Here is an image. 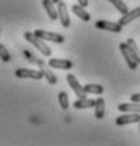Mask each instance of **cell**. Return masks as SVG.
Here are the masks:
<instances>
[{
    "label": "cell",
    "instance_id": "6da1fadb",
    "mask_svg": "<svg viewBox=\"0 0 140 146\" xmlns=\"http://www.w3.org/2000/svg\"><path fill=\"white\" fill-rule=\"evenodd\" d=\"M24 38L30 42V44H32L35 48L41 52V54L44 55V56H51L52 54V51H51V48L44 42V39H41V38H38V36L35 35L34 33H30V31H27L25 34H24Z\"/></svg>",
    "mask_w": 140,
    "mask_h": 146
},
{
    "label": "cell",
    "instance_id": "7a4b0ae2",
    "mask_svg": "<svg viewBox=\"0 0 140 146\" xmlns=\"http://www.w3.org/2000/svg\"><path fill=\"white\" fill-rule=\"evenodd\" d=\"M34 34L44 41H51L55 44H63L65 42V36L62 34H57V33H49V31H45V30H35Z\"/></svg>",
    "mask_w": 140,
    "mask_h": 146
},
{
    "label": "cell",
    "instance_id": "3957f363",
    "mask_svg": "<svg viewBox=\"0 0 140 146\" xmlns=\"http://www.w3.org/2000/svg\"><path fill=\"white\" fill-rule=\"evenodd\" d=\"M66 80H67V83H69L70 89L74 91V94L79 97V98H84L86 97V91H84V87L79 83V80H77V77L74 76V74H71V73H69L67 76H66Z\"/></svg>",
    "mask_w": 140,
    "mask_h": 146
},
{
    "label": "cell",
    "instance_id": "277c9868",
    "mask_svg": "<svg viewBox=\"0 0 140 146\" xmlns=\"http://www.w3.org/2000/svg\"><path fill=\"white\" fill-rule=\"evenodd\" d=\"M140 122V114L139 112H126L123 115H119L116 119H115V124L123 127V125H129V124H136Z\"/></svg>",
    "mask_w": 140,
    "mask_h": 146
},
{
    "label": "cell",
    "instance_id": "5b68a950",
    "mask_svg": "<svg viewBox=\"0 0 140 146\" xmlns=\"http://www.w3.org/2000/svg\"><path fill=\"white\" fill-rule=\"evenodd\" d=\"M119 49H121V52H122L123 59H125V62L127 63L129 69H132V70H136V69H137V62L135 60L133 55L130 54L127 44H126V42H122V44H119Z\"/></svg>",
    "mask_w": 140,
    "mask_h": 146
},
{
    "label": "cell",
    "instance_id": "8992f818",
    "mask_svg": "<svg viewBox=\"0 0 140 146\" xmlns=\"http://www.w3.org/2000/svg\"><path fill=\"white\" fill-rule=\"evenodd\" d=\"M16 77L20 79H34V80H41L44 77V74L41 70H34V69H17L16 70Z\"/></svg>",
    "mask_w": 140,
    "mask_h": 146
},
{
    "label": "cell",
    "instance_id": "52a82bcc",
    "mask_svg": "<svg viewBox=\"0 0 140 146\" xmlns=\"http://www.w3.org/2000/svg\"><path fill=\"white\" fill-rule=\"evenodd\" d=\"M95 27L98 30L111 31V33H121L122 31V25L119 23H112V21H106V20H98L95 23Z\"/></svg>",
    "mask_w": 140,
    "mask_h": 146
},
{
    "label": "cell",
    "instance_id": "ba28073f",
    "mask_svg": "<svg viewBox=\"0 0 140 146\" xmlns=\"http://www.w3.org/2000/svg\"><path fill=\"white\" fill-rule=\"evenodd\" d=\"M57 18L60 20L62 27H65V28L70 27V17H69V11H67V6L63 1L57 3Z\"/></svg>",
    "mask_w": 140,
    "mask_h": 146
},
{
    "label": "cell",
    "instance_id": "9c48e42d",
    "mask_svg": "<svg viewBox=\"0 0 140 146\" xmlns=\"http://www.w3.org/2000/svg\"><path fill=\"white\" fill-rule=\"evenodd\" d=\"M48 65L52 69H60V70H69L73 68V62L69 59H57V58H51Z\"/></svg>",
    "mask_w": 140,
    "mask_h": 146
},
{
    "label": "cell",
    "instance_id": "30bf717a",
    "mask_svg": "<svg viewBox=\"0 0 140 146\" xmlns=\"http://www.w3.org/2000/svg\"><path fill=\"white\" fill-rule=\"evenodd\" d=\"M140 17V7H136V9H133V10H130V11H127L126 14H122V17L119 18V24L121 25H127L129 23H132L133 20H136V18Z\"/></svg>",
    "mask_w": 140,
    "mask_h": 146
},
{
    "label": "cell",
    "instance_id": "8fae6325",
    "mask_svg": "<svg viewBox=\"0 0 140 146\" xmlns=\"http://www.w3.org/2000/svg\"><path fill=\"white\" fill-rule=\"evenodd\" d=\"M39 70L42 72L44 77L48 80V83H51V84H56V83H57V77H56L55 73L51 70V66H49V65H46V63L41 65V66H39Z\"/></svg>",
    "mask_w": 140,
    "mask_h": 146
},
{
    "label": "cell",
    "instance_id": "7c38bea8",
    "mask_svg": "<svg viewBox=\"0 0 140 146\" xmlns=\"http://www.w3.org/2000/svg\"><path fill=\"white\" fill-rule=\"evenodd\" d=\"M118 110L121 112H139L140 114V103H122L118 106Z\"/></svg>",
    "mask_w": 140,
    "mask_h": 146
},
{
    "label": "cell",
    "instance_id": "4fadbf2b",
    "mask_svg": "<svg viewBox=\"0 0 140 146\" xmlns=\"http://www.w3.org/2000/svg\"><path fill=\"white\" fill-rule=\"evenodd\" d=\"M94 106H95V100L87 98V97H84V98H79V100H76V101L73 103V107L77 108V110L91 108V107H94Z\"/></svg>",
    "mask_w": 140,
    "mask_h": 146
},
{
    "label": "cell",
    "instance_id": "5bb4252c",
    "mask_svg": "<svg viewBox=\"0 0 140 146\" xmlns=\"http://www.w3.org/2000/svg\"><path fill=\"white\" fill-rule=\"evenodd\" d=\"M42 6L46 10V13H48L51 20H53V21L57 20V10L55 9V3L52 0H42Z\"/></svg>",
    "mask_w": 140,
    "mask_h": 146
},
{
    "label": "cell",
    "instance_id": "9a60e30c",
    "mask_svg": "<svg viewBox=\"0 0 140 146\" xmlns=\"http://www.w3.org/2000/svg\"><path fill=\"white\" fill-rule=\"evenodd\" d=\"M71 11L80 18V20H83V21H90V20H91L90 14L86 11V9H84L83 6H80V4H74V6H71Z\"/></svg>",
    "mask_w": 140,
    "mask_h": 146
},
{
    "label": "cell",
    "instance_id": "2e32d148",
    "mask_svg": "<svg viewBox=\"0 0 140 146\" xmlns=\"http://www.w3.org/2000/svg\"><path fill=\"white\" fill-rule=\"evenodd\" d=\"M126 44H127V46H129L130 54L133 55L135 60L137 62V65H140V51H139V46H137L136 41H135L133 38H129V39L126 41Z\"/></svg>",
    "mask_w": 140,
    "mask_h": 146
},
{
    "label": "cell",
    "instance_id": "e0dca14e",
    "mask_svg": "<svg viewBox=\"0 0 140 146\" xmlns=\"http://www.w3.org/2000/svg\"><path fill=\"white\" fill-rule=\"evenodd\" d=\"M94 108H95V118L102 119L104 115H105V101H104V98L98 97V98L95 100V106H94Z\"/></svg>",
    "mask_w": 140,
    "mask_h": 146
},
{
    "label": "cell",
    "instance_id": "ac0fdd59",
    "mask_svg": "<svg viewBox=\"0 0 140 146\" xmlns=\"http://www.w3.org/2000/svg\"><path fill=\"white\" fill-rule=\"evenodd\" d=\"M22 55L25 56V59H28V62H31V63H35L36 66H41V65H44L45 62L42 60V59H39L36 55H34L30 49H22Z\"/></svg>",
    "mask_w": 140,
    "mask_h": 146
},
{
    "label": "cell",
    "instance_id": "d6986e66",
    "mask_svg": "<svg viewBox=\"0 0 140 146\" xmlns=\"http://www.w3.org/2000/svg\"><path fill=\"white\" fill-rule=\"evenodd\" d=\"M84 91L86 93H91V94H102L104 93V87L101 84H86L84 86Z\"/></svg>",
    "mask_w": 140,
    "mask_h": 146
},
{
    "label": "cell",
    "instance_id": "ffe728a7",
    "mask_svg": "<svg viewBox=\"0 0 140 146\" xmlns=\"http://www.w3.org/2000/svg\"><path fill=\"white\" fill-rule=\"evenodd\" d=\"M109 3H112L114 6H115V9L121 13V14H126L129 10H127V6L125 4V1L123 0H108Z\"/></svg>",
    "mask_w": 140,
    "mask_h": 146
},
{
    "label": "cell",
    "instance_id": "44dd1931",
    "mask_svg": "<svg viewBox=\"0 0 140 146\" xmlns=\"http://www.w3.org/2000/svg\"><path fill=\"white\" fill-rule=\"evenodd\" d=\"M57 100H59V104H60V107L63 110H67L69 108V97H67V93H65V91H60L59 94H57Z\"/></svg>",
    "mask_w": 140,
    "mask_h": 146
},
{
    "label": "cell",
    "instance_id": "7402d4cb",
    "mask_svg": "<svg viewBox=\"0 0 140 146\" xmlns=\"http://www.w3.org/2000/svg\"><path fill=\"white\" fill-rule=\"evenodd\" d=\"M0 59L3 60V62H10V59H11V56L9 54V51H7V48L4 46V45H1L0 44Z\"/></svg>",
    "mask_w": 140,
    "mask_h": 146
},
{
    "label": "cell",
    "instance_id": "603a6c76",
    "mask_svg": "<svg viewBox=\"0 0 140 146\" xmlns=\"http://www.w3.org/2000/svg\"><path fill=\"white\" fill-rule=\"evenodd\" d=\"M130 100H132V101H135V103H140V93L132 94V96H130Z\"/></svg>",
    "mask_w": 140,
    "mask_h": 146
},
{
    "label": "cell",
    "instance_id": "cb8c5ba5",
    "mask_svg": "<svg viewBox=\"0 0 140 146\" xmlns=\"http://www.w3.org/2000/svg\"><path fill=\"white\" fill-rule=\"evenodd\" d=\"M77 3H79L80 6H83V7L88 6V0H77Z\"/></svg>",
    "mask_w": 140,
    "mask_h": 146
},
{
    "label": "cell",
    "instance_id": "d4e9b609",
    "mask_svg": "<svg viewBox=\"0 0 140 146\" xmlns=\"http://www.w3.org/2000/svg\"><path fill=\"white\" fill-rule=\"evenodd\" d=\"M53 3H55V4H57V3H60V1H63V0H52Z\"/></svg>",
    "mask_w": 140,
    "mask_h": 146
},
{
    "label": "cell",
    "instance_id": "484cf974",
    "mask_svg": "<svg viewBox=\"0 0 140 146\" xmlns=\"http://www.w3.org/2000/svg\"><path fill=\"white\" fill-rule=\"evenodd\" d=\"M139 131H140V122H139Z\"/></svg>",
    "mask_w": 140,
    "mask_h": 146
}]
</instances>
